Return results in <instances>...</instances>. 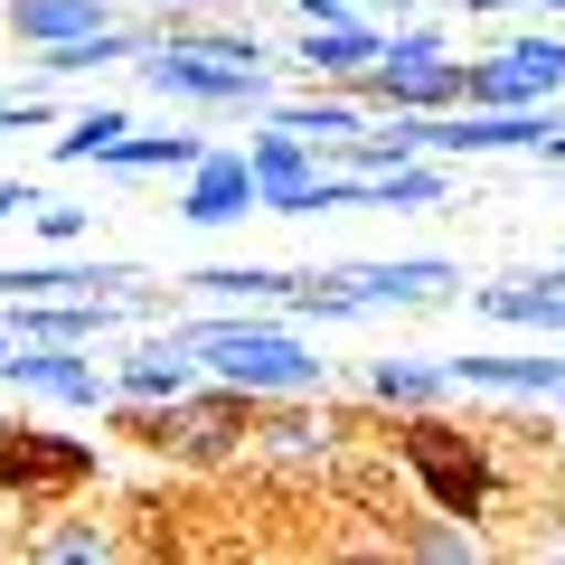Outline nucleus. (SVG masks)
<instances>
[{"instance_id":"nucleus-1","label":"nucleus","mask_w":565,"mask_h":565,"mask_svg":"<svg viewBox=\"0 0 565 565\" xmlns=\"http://www.w3.org/2000/svg\"><path fill=\"white\" fill-rule=\"evenodd\" d=\"M170 349L180 359H199L217 386H236V396H330V359L302 340V321L282 302H255V311H226V302H207V311H170Z\"/></svg>"},{"instance_id":"nucleus-2","label":"nucleus","mask_w":565,"mask_h":565,"mask_svg":"<svg viewBox=\"0 0 565 565\" xmlns=\"http://www.w3.org/2000/svg\"><path fill=\"white\" fill-rule=\"evenodd\" d=\"M132 85L161 95V104H189V114H226V122L274 114V95H282L255 29H199L189 10L161 20V39L132 57Z\"/></svg>"},{"instance_id":"nucleus-3","label":"nucleus","mask_w":565,"mask_h":565,"mask_svg":"<svg viewBox=\"0 0 565 565\" xmlns=\"http://www.w3.org/2000/svg\"><path fill=\"white\" fill-rule=\"evenodd\" d=\"M367 114H444V104H462V57H452V29L444 20H386V47L377 66L359 76Z\"/></svg>"},{"instance_id":"nucleus-4","label":"nucleus","mask_w":565,"mask_h":565,"mask_svg":"<svg viewBox=\"0 0 565 565\" xmlns=\"http://www.w3.org/2000/svg\"><path fill=\"white\" fill-rule=\"evenodd\" d=\"M245 161H255V207L264 217H340V207H359V170H330V151H311L302 132H282L274 114H255Z\"/></svg>"},{"instance_id":"nucleus-5","label":"nucleus","mask_w":565,"mask_h":565,"mask_svg":"<svg viewBox=\"0 0 565 565\" xmlns=\"http://www.w3.org/2000/svg\"><path fill=\"white\" fill-rule=\"evenodd\" d=\"M104 415H122V434H132V444H151V452H180V462H226V452H245L255 396L199 377L189 396H170V405H104Z\"/></svg>"},{"instance_id":"nucleus-6","label":"nucleus","mask_w":565,"mask_h":565,"mask_svg":"<svg viewBox=\"0 0 565 565\" xmlns=\"http://www.w3.org/2000/svg\"><path fill=\"white\" fill-rule=\"evenodd\" d=\"M95 481V444H66V434H39V424L0 415V500L20 509H57Z\"/></svg>"},{"instance_id":"nucleus-7","label":"nucleus","mask_w":565,"mask_h":565,"mask_svg":"<svg viewBox=\"0 0 565 565\" xmlns=\"http://www.w3.org/2000/svg\"><path fill=\"white\" fill-rule=\"evenodd\" d=\"M405 471L424 481L434 509H462V519L490 509V452L471 444L462 424H444V405L434 415H405Z\"/></svg>"},{"instance_id":"nucleus-8","label":"nucleus","mask_w":565,"mask_h":565,"mask_svg":"<svg viewBox=\"0 0 565 565\" xmlns=\"http://www.w3.org/2000/svg\"><path fill=\"white\" fill-rule=\"evenodd\" d=\"M565 95V29H519L490 57H462V104H556Z\"/></svg>"},{"instance_id":"nucleus-9","label":"nucleus","mask_w":565,"mask_h":565,"mask_svg":"<svg viewBox=\"0 0 565 565\" xmlns=\"http://www.w3.org/2000/svg\"><path fill=\"white\" fill-rule=\"evenodd\" d=\"M0 386L76 405V415H104L114 405V367H95V349H76V340H10L0 349Z\"/></svg>"},{"instance_id":"nucleus-10","label":"nucleus","mask_w":565,"mask_h":565,"mask_svg":"<svg viewBox=\"0 0 565 565\" xmlns=\"http://www.w3.org/2000/svg\"><path fill=\"white\" fill-rule=\"evenodd\" d=\"M180 217L207 226V236H226V226L264 217V207H255V161H245V141H207L199 161L180 170Z\"/></svg>"},{"instance_id":"nucleus-11","label":"nucleus","mask_w":565,"mask_h":565,"mask_svg":"<svg viewBox=\"0 0 565 565\" xmlns=\"http://www.w3.org/2000/svg\"><path fill=\"white\" fill-rule=\"evenodd\" d=\"M245 444H255L264 462H282V471H321L330 452H340V444H330V424L311 415V396H264L255 424H245Z\"/></svg>"},{"instance_id":"nucleus-12","label":"nucleus","mask_w":565,"mask_h":565,"mask_svg":"<svg viewBox=\"0 0 565 565\" xmlns=\"http://www.w3.org/2000/svg\"><path fill=\"white\" fill-rule=\"evenodd\" d=\"M377 47H386V20H330V29H302V47H292V76L302 85H359L367 66H377Z\"/></svg>"},{"instance_id":"nucleus-13","label":"nucleus","mask_w":565,"mask_h":565,"mask_svg":"<svg viewBox=\"0 0 565 565\" xmlns=\"http://www.w3.org/2000/svg\"><path fill=\"white\" fill-rule=\"evenodd\" d=\"M199 377H207V367L180 359V349H170V330L151 321V330L132 340V359H114V405H170V396H189Z\"/></svg>"},{"instance_id":"nucleus-14","label":"nucleus","mask_w":565,"mask_h":565,"mask_svg":"<svg viewBox=\"0 0 565 565\" xmlns=\"http://www.w3.org/2000/svg\"><path fill=\"white\" fill-rule=\"evenodd\" d=\"M452 386H481V396H527V405H565V349H527V359H444Z\"/></svg>"},{"instance_id":"nucleus-15","label":"nucleus","mask_w":565,"mask_h":565,"mask_svg":"<svg viewBox=\"0 0 565 565\" xmlns=\"http://www.w3.org/2000/svg\"><path fill=\"white\" fill-rule=\"evenodd\" d=\"M452 199V161H434V151H405V161L386 170H359V207H396V217H424V207Z\"/></svg>"},{"instance_id":"nucleus-16","label":"nucleus","mask_w":565,"mask_h":565,"mask_svg":"<svg viewBox=\"0 0 565 565\" xmlns=\"http://www.w3.org/2000/svg\"><path fill=\"white\" fill-rule=\"evenodd\" d=\"M274 122H282V132H302L311 151H330V141H349L367 122V95H359V85H302V95H274Z\"/></svg>"},{"instance_id":"nucleus-17","label":"nucleus","mask_w":565,"mask_h":565,"mask_svg":"<svg viewBox=\"0 0 565 565\" xmlns=\"http://www.w3.org/2000/svg\"><path fill=\"white\" fill-rule=\"evenodd\" d=\"M462 386L444 377V359H377L367 367V405H386V415H434V405H452Z\"/></svg>"},{"instance_id":"nucleus-18","label":"nucleus","mask_w":565,"mask_h":565,"mask_svg":"<svg viewBox=\"0 0 565 565\" xmlns=\"http://www.w3.org/2000/svg\"><path fill=\"white\" fill-rule=\"evenodd\" d=\"M396 556H424V565H481L490 537H481V519H462V509H434V500H424V519L396 527Z\"/></svg>"},{"instance_id":"nucleus-19","label":"nucleus","mask_w":565,"mask_h":565,"mask_svg":"<svg viewBox=\"0 0 565 565\" xmlns=\"http://www.w3.org/2000/svg\"><path fill=\"white\" fill-rule=\"evenodd\" d=\"M292 282L282 264H199L189 274V302H226V311H255V302H292Z\"/></svg>"},{"instance_id":"nucleus-20","label":"nucleus","mask_w":565,"mask_h":565,"mask_svg":"<svg viewBox=\"0 0 565 565\" xmlns=\"http://www.w3.org/2000/svg\"><path fill=\"white\" fill-rule=\"evenodd\" d=\"M114 20V0H10V39L20 47H66V39H95Z\"/></svg>"},{"instance_id":"nucleus-21","label":"nucleus","mask_w":565,"mask_h":565,"mask_svg":"<svg viewBox=\"0 0 565 565\" xmlns=\"http://www.w3.org/2000/svg\"><path fill=\"white\" fill-rule=\"evenodd\" d=\"M199 151H207L199 132H122L95 170H104V180H180V170L199 161Z\"/></svg>"},{"instance_id":"nucleus-22","label":"nucleus","mask_w":565,"mask_h":565,"mask_svg":"<svg viewBox=\"0 0 565 565\" xmlns=\"http://www.w3.org/2000/svg\"><path fill=\"white\" fill-rule=\"evenodd\" d=\"M29 565H114L122 556V537L104 519H47V527H29V537H10Z\"/></svg>"},{"instance_id":"nucleus-23","label":"nucleus","mask_w":565,"mask_h":565,"mask_svg":"<svg viewBox=\"0 0 565 565\" xmlns=\"http://www.w3.org/2000/svg\"><path fill=\"white\" fill-rule=\"evenodd\" d=\"M122 132H132V114H122V104H85V114L66 122L57 141H47V161H57V170H95Z\"/></svg>"},{"instance_id":"nucleus-24","label":"nucleus","mask_w":565,"mask_h":565,"mask_svg":"<svg viewBox=\"0 0 565 565\" xmlns=\"http://www.w3.org/2000/svg\"><path fill=\"white\" fill-rule=\"evenodd\" d=\"M29 226H39L47 245H85V236H95V207H66V199H39V207H29Z\"/></svg>"},{"instance_id":"nucleus-25","label":"nucleus","mask_w":565,"mask_h":565,"mask_svg":"<svg viewBox=\"0 0 565 565\" xmlns=\"http://www.w3.org/2000/svg\"><path fill=\"white\" fill-rule=\"evenodd\" d=\"M0 122H10V132H39V122H57L47 85H10V95H0Z\"/></svg>"},{"instance_id":"nucleus-26","label":"nucleus","mask_w":565,"mask_h":565,"mask_svg":"<svg viewBox=\"0 0 565 565\" xmlns=\"http://www.w3.org/2000/svg\"><path fill=\"white\" fill-rule=\"evenodd\" d=\"M471 20H565V0H462Z\"/></svg>"},{"instance_id":"nucleus-27","label":"nucleus","mask_w":565,"mask_h":565,"mask_svg":"<svg viewBox=\"0 0 565 565\" xmlns=\"http://www.w3.org/2000/svg\"><path fill=\"white\" fill-rule=\"evenodd\" d=\"M292 20H302V29H330V20H359V0H292Z\"/></svg>"},{"instance_id":"nucleus-28","label":"nucleus","mask_w":565,"mask_h":565,"mask_svg":"<svg viewBox=\"0 0 565 565\" xmlns=\"http://www.w3.org/2000/svg\"><path fill=\"white\" fill-rule=\"evenodd\" d=\"M359 10H367V20H415L424 0H359Z\"/></svg>"},{"instance_id":"nucleus-29","label":"nucleus","mask_w":565,"mask_h":565,"mask_svg":"<svg viewBox=\"0 0 565 565\" xmlns=\"http://www.w3.org/2000/svg\"><path fill=\"white\" fill-rule=\"evenodd\" d=\"M537 161H546V170H565V122H556V132L537 141Z\"/></svg>"},{"instance_id":"nucleus-30","label":"nucleus","mask_w":565,"mask_h":565,"mask_svg":"<svg viewBox=\"0 0 565 565\" xmlns=\"http://www.w3.org/2000/svg\"><path fill=\"white\" fill-rule=\"evenodd\" d=\"M132 10H161V20H180V10H199V0H132Z\"/></svg>"},{"instance_id":"nucleus-31","label":"nucleus","mask_w":565,"mask_h":565,"mask_svg":"<svg viewBox=\"0 0 565 565\" xmlns=\"http://www.w3.org/2000/svg\"><path fill=\"white\" fill-rule=\"evenodd\" d=\"M0 349H10V330H0Z\"/></svg>"}]
</instances>
